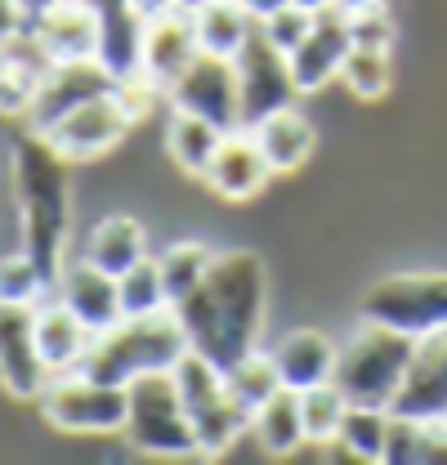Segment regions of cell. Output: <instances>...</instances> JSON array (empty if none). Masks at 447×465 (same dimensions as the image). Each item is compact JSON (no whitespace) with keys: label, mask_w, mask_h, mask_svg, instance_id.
I'll use <instances>...</instances> for the list:
<instances>
[{"label":"cell","mask_w":447,"mask_h":465,"mask_svg":"<svg viewBox=\"0 0 447 465\" xmlns=\"http://www.w3.org/2000/svg\"><path fill=\"white\" fill-rule=\"evenodd\" d=\"M45 291H50V282L27 251L0 260V304H32L36 309Z\"/></svg>","instance_id":"836d02e7"},{"label":"cell","mask_w":447,"mask_h":465,"mask_svg":"<svg viewBox=\"0 0 447 465\" xmlns=\"http://www.w3.org/2000/svg\"><path fill=\"white\" fill-rule=\"evenodd\" d=\"M443 420H447V416H443Z\"/></svg>","instance_id":"f6af8a7d"},{"label":"cell","mask_w":447,"mask_h":465,"mask_svg":"<svg viewBox=\"0 0 447 465\" xmlns=\"http://www.w3.org/2000/svg\"><path fill=\"white\" fill-rule=\"evenodd\" d=\"M237 63V85H242V125L251 130L255 121H264L278 108H291V99L300 94L291 81V58L278 45H269V36L255 27V36L242 45Z\"/></svg>","instance_id":"30bf717a"},{"label":"cell","mask_w":447,"mask_h":465,"mask_svg":"<svg viewBox=\"0 0 447 465\" xmlns=\"http://www.w3.org/2000/svg\"><path fill=\"white\" fill-rule=\"evenodd\" d=\"M224 134L215 121H206V116H193V113H174L170 116V130H166V143H170V157H174V166L188 174H206L211 171V162H215V153H220Z\"/></svg>","instance_id":"484cf974"},{"label":"cell","mask_w":447,"mask_h":465,"mask_svg":"<svg viewBox=\"0 0 447 465\" xmlns=\"http://www.w3.org/2000/svg\"><path fill=\"white\" fill-rule=\"evenodd\" d=\"M36 36V45L45 50L50 63H72V58H99V36H104V18L94 0H58L55 9L27 27Z\"/></svg>","instance_id":"5bb4252c"},{"label":"cell","mask_w":447,"mask_h":465,"mask_svg":"<svg viewBox=\"0 0 447 465\" xmlns=\"http://www.w3.org/2000/svg\"><path fill=\"white\" fill-rule=\"evenodd\" d=\"M344 411H349V399L344 390L327 381V385H313V390H300V416H304V439L327 448L340 439V425H344Z\"/></svg>","instance_id":"f546056e"},{"label":"cell","mask_w":447,"mask_h":465,"mask_svg":"<svg viewBox=\"0 0 447 465\" xmlns=\"http://www.w3.org/2000/svg\"><path fill=\"white\" fill-rule=\"evenodd\" d=\"M367 5H385V0H335V9L353 14V9H367Z\"/></svg>","instance_id":"b9f144b4"},{"label":"cell","mask_w":447,"mask_h":465,"mask_svg":"<svg viewBox=\"0 0 447 465\" xmlns=\"http://www.w3.org/2000/svg\"><path fill=\"white\" fill-rule=\"evenodd\" d=\"M251 430H255V439H260V448H264L269 457L300 452V448L309 443V439H304V416H300V390H286V385H282L269 403L255 407Z\"/></svg>","instance_id":"d4e9b609"},{"label":"cell","mask_w":447,"mask_h":465,"mask_svg":"<svg viewBox=\"0 0 447 465\" xmlns=\"http://www.w3.org/2000/svg\"><path fill=\"white\" fill-rule=\"evenodd\" d=\"M251 407L242 403L233 390L224 394L220 403H211L206 411H197L193 416V434H197V457H224L237 439H242V430H251Z\"/></svg>","instance_id":"4316f807"},{"label":"cell","mask_w":447,"mask_h":465,"mask_svg":"<svg viewBox=\"0 0 447 465\" xmlns=\"http://www.w3.org/2000/svg\"><path fill=\"white\" fill-rule=\"evenodd\" d=\"M193 27H197V45L206 54H224V58H237L242 45L255 36V18L246 14L242 0H202L193 9Z\"/></svg>","instance_id":"603a6c76"},{"label":"cell","mask_w":447,"mask_h":465,"mask_svg":"<svg viewBox=\"0 0 447 465\" xmlns=\"http://www.w3.org/2000/svg\"><path fill=\"white\" fill-rule=\"evenodd\" d=\"M340 81L353 99L363 104H376L390 94V81H393V67H390V50H349L344 63H340Z\"/></svg>","instance_id":"4dcf8cb0"},{"label":"cell","mask_w":447,"mask_h":465,"mask_svg":"<svg viewBox=\"0 0 447 465\" xmlns=\"http://www.w3.org/2000/svg\"><path fill=\"white\" fill-rule=\"evenodd\" d=\"M353 50V41H349V14L344 9H323L318 18H313V27H309V36L291 50V81H295V90L300 94H318L323 85H332L335 76H340V63L344 54Z\"/></svg>","instance_id":"4fadbf2b"},{"label":"cell","mask_w":447,"mask_h":465,"mask_svg":"<svg viewBox=\"0 0 447 465\" xmlns=\"http://www.w3.org/2000/svg\"><path fill=\"white\" fill-rule=\"evenodd\" d=\"M94 5H99V18H104L99 63L108 67L116 81L139 76V67H144V32H148V18H139L130 0H94Z\"/></svg>","instance_id":"d6986e66"},{"label":"cell","mask_w":447,"mask_h":465,"mask_svg":"<svg viewBox=\"0 0 447 465\" xmlns=\"http://www.w3.org/2000/svg\"><path fill=\"white\" fill-rule=\"evenodd\" d=\"M94 341V331L63 304V300H50V304H36V349L50 367V376L58 371H76L85 349Z\"/></svg>","instance_id":"44dd1931"},{"label":"cell","mask_w":447,"mask_h":465,"mask_svg":"<svg viewBox=\"0 0 447 465\" xmlns=\"http://www.w3.org/2000/svg\"><path fill=\"white\" fill-rule=\"evenodd\" d=\"M130 125H134V121L125 116L116 90H112V94H99V99L81 104L76 113H67L55 130H45V143L55 148L63 162H94V157L108 153Z\"/></svg>","instance_id":"8fae6325"},{"label":"cell","mask_w":447,"mask_h":465,"mask_svg":"<svg viewBox=\"0 0 447 465\" xmlns=\"http://www.w3.org/2000/svg\"><path fill=\"white\" fill-rule=\"evenodd\" d=\"M125 443L148 457H197V434L170 371H148L125 385Z\"/></svg>","instance_id":"5b68a950"},{"label":"cell","mask_w":447,"mask_h":465,"mask_svg":"<svg viewBox=\"0 0 447 465\" xmlns=\"http://www.w3.org/2000/svg\"><path fill=\"white\" fill-rule=\"evenodd\" d=\"M58 0H23V14H27V27H36L50 9H55Z\"/></svg>","instance_id":"60d3db41"},{"label":"cell","mask_w":447,"mask_h":465,"mask_svg":"<svg viewBox=\"0 0 447 465\" xmlns=\"http://www.w3.org/2000/svg\"><path fill=\"white\" fill-rule=\"evenodd\" d=\"M166 99L174 113L206 116L220 130H242V85H237V63L233 58L197 50L193 63L174 76Z\"/></svg>","instance_id":"ba28073f"},{"label":"cell","mask_w":447,"mask_h":465,"mask_svg":"<svg viewBox=\"0 0 447 465\" xmlns=\"http://www.w3.org/2000/svg\"><path fill=\"white\" fill-rule=\"evenodd\" d=\"M188 336L174 318V309L166 313H153V318H121L116 327L99 331L81 367L85 376L104 381V385H130L134 376H148V371H170L184 353H188Z\"/></svg>","instance_id":"3957f363"},{"label":"cell","mask_w":447,"mask_h":465,"mask_svg":"<svg viewBox=\"0 0 447 465\" xmlns=\"http://www.w3.org/2000/svg\"><path fill=\"white\" fill-rule=\"evenodd\" d=\"M202 45H197V27H193V9H170L162 18L148 23L144 32V67L139 76H148L157 90H170L174 76L193 63Z\"/></svg>","instance_id":"e0dca14e"},{"label":"cell","mask_w":447,"mask_h":465,"mask_svg":"<svg viewBox=\"0 0 447 465\" xmlns=\"http://www.w3.org/2000/svg\"><path fill=\"white\" fill-rule=\"evenodd\" d=\"M251 134H255L264 162L273 166V174L300 171V166L309 162V153H313V125H309V116L295 113V108L269 113L264 121L251 125Z\"/></svg>","instance_id":"7402d4cb"},{"label":"cell","mask_w":447,"mask_h":465,"mask_svg":"<svg viewBox=\"0 0 447 465\" xmlns=\"http://www.w3.org/2000/svg\"><path fill=\"white\" fill-rule=\"evenodd\" d=\"M363 318L425 341L447 327V273H393L363 295Z\"/></svg>","instance_id":"8992f818"},{"label":"cell","mask_w":447,"mask_h":465,"mask_svg":"<svg viewBox=\"0 0 447 465\" xmlns=\"http://www.w3.org/2000/svg\"><path fill=\"white\" fill-rule=\"evenodd\" d=\"M130 5H134V14L148 18V23L162 18V14H170V9H179V0H130Z\"/></svg>","instance_id":"f35d334b"},{"label":"cell","mask_w":447,"mask_h":465,"mask_svg":"<svg viewBox=\"0 0 447 465\" xmlns=\"http://www.w3.org/2000/svg\"><path fill=\"white\" fill-rule=\"evenodd\" d=\"M300 9H309V14H323V9H332L335 0H295Z\"/></svg>","instance_id":"7bdbcfd3"},{"label":"cell","mask_w":447,"mask_h":465,"mask_svg":"<svg viewBox=\"0 0 447 465\" xmlns=\"http://www.w3.org/2000/svg\"><path fill=\"white\" fill-rule=\"evenodd\" d=\"M23 32H27L23 0H0V50H9V45H14Z\"/></svg>","instance_id":"74e56055"},{"label":"cell","mask_w":447,"mask_h":465,"mask_svg":"<svg viewBox=\"0 0 447 465\" xmlns=\"http://www.w3.org/2000/svg\"><path fill=\"white\" fill-rule=\"evenodd\" d=\"M144 255H148V237L139 229V220H130V215L99 220L94 232H90V242H85V260L99 264L112 278H121L125 269H134Z\"/></svg>","instance_id":"cb8c5ba5"},{"label":"cell","mask_w":447,"mask_h":465,"mask_svg":"<svg viewBox=\"0 0 447 465\" xmlns=\"http://www.w3.org/2000/svg\"><path fill=\"white\" fill-rule=\"evenodd\" d=\"M36 403L63 434H121L125 425V385H104L85 371L50 376Z\"/></svg>","instance_id":"52a82bcc"},{"label":"cell","mask_w":447,"mask_h":465,"mask_svg":"<svg viewBox=\"0 0 447 465\" xmlns=\"http://www.w3.org/2000/svg\"><path fill=\"white\" fill-rule=\"evenodd\" d=\"M335 353H340V345H332V336L300 327L278 341L273 362H278V376L286 390H313L335 376Z\"/></svg>","instance_id":"ffe728a7"},{"label":"cell","mask_w":447,"mask_h":465,"mask_svg":"<svg viewBox=\"0 0 447 465\" xmlns=\"http://www.w3.org/2000/svg\"><path fill=\"white\" fill-rule=\"evenodd\" d=\"M121 81L112 76L99 58H72V63H50L41 85H36V99L27 108V125L36 134L55 130L67 113H76L81 104L99 99V94H112Z\"/></svg>","instance_id":"9c48e42d"},{"label":"cell","mask_w":447,"mask_h":465,"mask_svg":"<svg viewBox=\"0 0 447 465\" xmlns=\"http://www.w3.org/2000/svg\"><path fill=\"white\" fill-rule=\"evenodd\" d=\"M14 179L23 202V251L36 260L50 291L63 273V242H67V179L63 157L45 143V134H27L14 153Z\"/></svg>","instance_id":"7a4b0ae2"},{"label":"cell","mask_w":447,"mask_h":465,"mask_svg":"<svg viewBox=\"0 0 447 465\" xmlns=\"http://www.w3.org/2000/svg\"><path fill=\"white\" fill-rule=\"evenodd\" d=\"M242 5H246V14H251L255 23H264L269 14H278V9H286L291 0H242Z\"/></svg>","instance_id":"ab89813d"},{"label":"cell","mask_w":447,"mask_h":465,"mask_svg":"<svg viewBox=\"0 0 447 465\" xmlns=\"http://www.w3.org/2000/svg\"><path fill=\"white\" fill-rule=\"evenodd\" d=\"M313 18L318 14H309V9H300L295 0L286 5V9H278V14H269L264 23H260V32L269 36V45H278L282 54H291L304 36H309V27H313Z\"/></svg>","instance_id":"d590c367"},{"label":"cell","mask_w":447,"mask_h":465,"mask_svg":"<svg viewBox=\"0 0 447 465\" xmlns=\"http://www.w3.org/2000/svg\"><path fill=\"white\" fill-rule=\"evenodd\" d=\"M390 407H367V403H349L344 425H340V448L353 452L358 461H385V443H390Z\"/></svg>","instance_id":"83f0119b"},{"label":"cell","mask_w":447,"mask_h":465,"mask_svg":"<svg viewBox=\"0 0 447 465\" xmlns=\"http://www.w3.org/2000/svg\"><path fill=\"white\" fill-rule=\"evenodd\" d=\"M174 318L188 345L228 376L264 331V264L251 251H215L206 278L174 304Z\"/></svg>","instance_id":"6da1fadb"},{"label":"cell","mask_w":447,"mask_h":465,"mask_svg":"<svg viewBox=\"0 0 447 465\" xmlns=\"http://www.w3.org/2000/svg\"><path fill=\"white\" fill-rule=\"evenodd\" d=\"M421 439H425V420L416 416H390V443H385V461L402 465V461H421Z\"/></svg>","instance_id":"8d00e7d4"},{"label":"cell","mask_w":447,"mask_h":465,"mask_svg":"<svg viewBox=\"0 0 447 465\" xmlns=\"http://www.w3.org/2000/svg\"><path fill=\"white\" fill-rule=\"evenodd\" d=\"M416 358V341L381 327V322H367L340 345L335 353V385L344 390L349 403H367V407H393L402 381H407V367Z\"/></svg>","instance_id":"277c9868"},{"label":"cell","mask_w":447,"mask_h":465,"mask_svg":"<svg viewBox=\"0 0 447 465\" xmlns=\"http://www.w3.org/2000/svg\"><path fill=\"white\" fill-rule=\"evenodd\" d=\"M349 41L358 50H390L393 45V18L385 5H367L349 14Z\"/></svg>","instance_id":"e575fe53"},{"label":"cell","mask_w":447,"mask_h":465,"mask_svg":"<svg viewBox=\"0 0 447 465\" xmlns=\"http://www.w3.org/2000/svg\"><path fill=\"white\" fill-rule=\"evenodd\" d=\"M390 411L416 416V420H443L447 416V327L416 341V358L407 367V381H402Z\"/></svg>","instance_id":"9a60e30c"},{"label":"cell","mask_w":447,"mask_h":465,"mask_svg":"<svg viewBox=\"0 0 447 465\" xmlns=\"http://www.w3.org/2000/svg\"><path fill=\"white\" fill-rule=\"evenodd\" d=\"M197 5H202V0H179V9H197Z\"/></svg>","instance_id":"ee69618b"},{"label":"cell","mask_w":447,"mask_h":465,"mask_svg":"<svg viewBox=\"0 0 447 465\" xmlns=\"http://www.w3.org/2000/svg\"><path fill=\"white\" fill-rule=\"evenodd\" d=\"M50 367L36 349V309L0 304V385L14 399H41Z\"/></svg>","instance_id":"7c38bea8"},{"label":"cell","mask_w":447,"mask_h":465,"mask_svg":"<svg viewBox=\"0 0 447 465\" xmlns=\"http://www.w3.org/2000/svg\"><path fill=\"white\" fill-rule=\"evenodd\" d=\"M269 174H273V166L264 162L255 134L242 125V130H228V134H224L220 153H215L211 171L202 174V179L220 193L224 202H251V197L269 183Z\"/></svg>","instance_id":"ac0fdd59"},{"label":"cell","mask_w":447,"mask_h":465,"mask_svg":"<svg viewBox=\"0 0 447 465\" xmlns=\"http://www.w3.org/2000/svg\"><path fill=\"white\" fill-rule=\"evenodd\" d=\"M157 260H162V278H166L170 309H174L188 291L206 278V269H211L215 251H211V246H202V242H179V246H170L166 255H157Z\"/></svg>","instance_id":"1f68e13d"},{"label":"cell","mask_w":447,"mask_h":465,"mask_svg":"<svg viewBox=\"0 0 447 465\" xmlns=\"http://www.w3.org/2000/svg\"><path fill=\"white\" fill-rule=\"evenodd\" d=\"M116 291H121V313L125 318H153V313H166L170 309L162 260H153V255H144L134 269H125L116 278Z\"/></svg>","instance_id":"f1b7e54d"},{"label":"cell","mask_w":447,"mask_h":465,"mask_svg":"<svg viewBox=\"0 0 447 465\" xmlns=\"http://www.w3.org/2000/svg\"><path fill=\"white\" fill-rule=\"evenodd\" d=\"M228 390L251 407V411H255L260 403H269V399L282 390V376H278L273 353H260V349H255L251 358H242V362L228 371Z\"/></svg>","instance_id":"d6a6232c"},{"label":"cell","mask_w":447,"mask_h":465,"mask_svg":"<svg viewBox=\"0 0 447 465\" xmlns=\"http://www.w3.org/2000/svg\"><path fill=\"white\" fill-rule=\"evenodd\" d=\"M55 295L99 336V331H108L116 327L125 313H121V291H116V278L104 273L99 264H90L85 255L76 260V264H63V273H58V287Z\"/></svg>","instance_id":"2e32d148"}]
</instances>
